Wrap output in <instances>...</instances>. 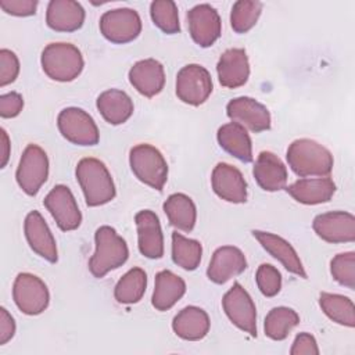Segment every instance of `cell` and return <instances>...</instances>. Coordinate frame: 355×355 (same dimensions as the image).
<instances>
[{
    "label": "cell",
    "instance_id": "cell-1",
    "mask_svg": "<svg viewBox=\"0 0 355 355\" xmlns=\"http://www.w3.org/2000/svg\"><path fill=\"white\" fill-rule=\"evenodd\" d=\"M287 162L300 178H324L333 171L331 153L312 139H297L287 148Z\"/></svg>",
    "mask_w": 355,
    "mask_h": 355
},
{
    "label": "cell",
    "instance_id": "cell-2",
    "mask_svg": "<svg viewBox=\"0 0 355 355\" xmlns=\"http://www.w3.org/2000/svg\"><path fill=\"white\" fill-rule=\"evenodd\" d=\"M76 180L89 207H100L114 200L115 184L104 162L97 158H82L76 165Z\"/></svg>",
    "mask_w": 355,
    "mask_h": 355
},
{
    "label": "cell",
    "instance_id": "cell-3",
    "mask_svg": "<svg viewBox=\"0 0 355 355\" xmlns=\"http://www.w3.org/2000/svg\"><path fill=\"white\" fill-rule=\"evenodd\" d=\"M96 251L89 261L90 273L101 279L110 270L122 266L128 257L129 250L126 241L111 226H100L94 234Z\"/></svg>",
    "mask_w": 355,
    "mask_h": 355
},
{
    "label": "cell",
    "instance_id": "cell-4",
    "mask_svg": "<svg viewBox=\"0 0 355 355\" xmlns=\"http://www.w3.org/2000/svg\"><path fill=\"white\" fill-rule=\"evenodd\" d=\"M43 72L53 80L71 82L76 79L85 65L80 50L72 43H50L40 57Z\"/></svg>",
    "mask_w": 355,
    "mask_h": 355
},
{
    "label": "cell",
    "instance_id": "cell-5",
    "mask_svg": "<svg viewBox=\"0 0 355 355\" xmlns=\"http://www.w3.org/2000/svg\"><path fill=\"white\" fill-rule=\"evenodd\" d=\"M129 164L133 175L144 184L161 191L168 179V164L158 148L151 144H137L130 148Z\"/></svg>",
    "mask_w": 355,
    "mask_h": 355
},
{
    "label": "cell",
    "instance_id": "cell-6",
    "mask_svg": "<svg viewBox=\"0 0 355 355\" xmlns=\"http://www.w3.org/2000/svg\"><path fill=\"white\" fill-rule=\"evenodd\" d=\"M49 176V158L46 151L37 144H28L24 150L15 179L22 191L28 196H36Z\"/></svg>",
    "mask_w": 355,
    "mask_h": 355
},
{
    "label": "cell",
    "instance_id": "cell-7",
    "mask_svg": "<svg viewBox=\"0 0 355 355\" xmlns=\"http://www.w3.org/2000/svg\"><path fill=\"white\" fill-rule=\"evenodd\" d=\"M57 126L64 139L76 146H96L100 140L94 119L82 108H64L57 116Z\"/></svg>",
    "mask_w": 355,
    "mask_h": 355
},
{
    "label": "cell",
    "instance_id": "cell-8",
    "mask_svg": "<svg viewBox=\"0 0 355 355\" xmlns=\"http://www.w3.org/2000/svg\"><path fill=\"white\" fill-rule=\"evenodd\" d=\"M12 300L22 313L35 316L40 315L49 306L50 294L40 277L22 272L14 280Z\"/></svg>",
    "mask_w": 355,
    "mask_h": 355
},
{
    "label": "cell",
    "instance_id": "cell-9",
    "mask_svg": "<svg viewBox=\"0 0 355 355\" xmlns=\"http://www.w3.org/2000/svg\"><path fill=\"white\" fill-rule=\"evenodd\" d=\"M212 78L198 64L184 65L176 75V96L189 105H201L212 93Z\"/></svg>",
    "mask_w": 355,
    "mask_h": 355
},
{
    "label": "cell",
    "instance_id": "cell-10",
    "mask_svg": "<svg viewBox=\"0 0 355 355\" xmlns=\"http://www.w3.org/2000/svg\"><path fill=\"white\" fill-rule=\"evenodd\" d=\"M222 306L229 320L248 333L251 337H257V309L252 298L244 290L240 283H234L223 295Z\"/></svg>",
    "mask_w": 355,
    "mask_h": 355
},
{
    "label": "cell",
    "instance_id": "cell-11",
    "mask_svg": "<svg viewBox=\"0 0 355 355\" xmlns=\"http://www.w3.org/2000/svg\"><path fill=\"white\" fill-rule=\"evenodd\" d=\"M100 32L111 43H129L141 32L140 15L133 8L105 11L100 18Z\"/></svg>",
    "mask_w": 355,
    "mask_h": 355
},
{
    "label": "cell",
    "instance_id": "cell-12",
    "mask_svg": "<svg viewBox=\"0 0 355 355\" xmlns=\"http://www.w3.org/2000/svg\"><path fill=\"white\" fill-rule=\"evenodd\" d=\"M43 205L62 232H71L80 226L82 214L69 187L64 184L54 186L44 197Z\"/></svg>",
    "mask_w": 355,
    "mask_h": 355
},
{
    "label": "cell",
    "instance_id": "cell-13",
    "mask_svg": "<svg viewBox=\"0 0 355 355\" xmlns=\"http://www.w3.org/2000/svg\"><path fill=\"white\" fill-rule=\"evenodd\" d=\"M187 24L191 39L200 47H211L222 32L220 17L209 4L194 6L187 12Z\"/></svg>",
    "mask_w": 355,
    "mask_h": 355
},
{
    "label": "cell",
    "instance_id": "cell-14",
    "mask_svg": "<svg viewBox=\"0 0 355 355\" xmlns=\"http://www.w3.org/2000/svg\"><path fill=\"white\" fill-rule=\"evenodd\" d=\"M315 233L324 241L352 243L355 240V216L345 211H331L315 216L312 222Z\"/></svg>",
    "mask_w": 355,
    "mask_h": 355
},
{
    "label": "cell",
    "instance_id": "cell-15",
    "mask_svg": "<svg viewBox=\"0 0 355 355\" xmlns=\"http://www.w3.org/2000/svg\"><path fill=\"white\" fill-rule=\"evenodd\" d=\"M226 114L243 128L259 133L270 128V112L269 110L251 97H236L226 105Z\"/></svg>",
    "mask_w": 355,
    "mask_h": 355
},
{
    "label": "cell",
    "instance_id": "cell-16",
    "mask_svg": "<svg viewBox=\"0 0 355 355\" xmlns=\"http://www.w3.org/2000/svg\"><path fill=\"white\" fill-rule=\"evenodd\" d=\"M211 184L215 194L233 204L247 201V183L243 173L233 165L219 162L211 175Z\"/></svg>",
    "mask_w": 355,
    "mask_h": 355
},
{
    "label": "cell",
    "instance_id": "cell-17",
    "mask_svg": "<svg viewBox=\"0 0 355 355\" xmlns=\"http://www.w3.org/2000/svg\"><path fill=\"white\" fill-rule=\"evenodd\" d=\"M24 232L29 247L39 257L55 263L58 259L55 239L39 211H31L24 223Z\"/></svg>",
    "mask_w": 355,
    "mask_h": 355
},
{
    "label": "cell",
    "instance_id": "cell-18",
    "mask_svg": "<svg viewBox=\"0 0 355 355\" xmlns=\"http://www.w3.org/2000/svg\"><path fill=\"white\" fill-rule=\"evenodd\" d=\"M135 222L140 254L150 259H159L164 255V236L158 216L150 209H143L135 215Z\"/></svg>",
    "mask_w": 355,
    "mask_h": 355
},
{
    "label": "cell",
    "instance_id": "cell-19",
    "mask_svg": "<svg viewBox=\"0 0 355 355\" xmlns=\"http://www.w3.org/2000/svg\"><path fill=\"white\" fill-rule=\"evenodd\" d=\"M247 268V259L243 251L233 245H223L215 250L208 269L207 276L216 284H223L232 277L243 273Z\"/></svg>",
    "mask_w": 355,
    "mask_h": 355
},
{
    "label": "cell",
    "instance_id": "cell-20",
    "mask_svg": "<svg viewBox=\"0 0 355 355\" xmlns=\"http://www.w3.org/2000/svg\"><path fill=\"white\" fill-rule=\"evenodd\" d=\"M128 76L130 85L146 97H154L159 94L165 85L164 67L154 58L140 60L133 64Z\"/></svg>",
    "mask_w": 355,
    "mask_h": 355
},
{
    "label": "cell",
    "instance_id": "cell-21",
    "mask_svg": "<svg viewBox=\"0 0 355 355\" xmlns=\"http://www.w3.org/2000/svg\"><path fill=\"white\" fill-rule=\"evenodd\" d=\"M219 83L227 89H236L247 83L250 62L244 49H227L216 64Z\"/></svg>",
    "mask_w": 355,
    "mask_h": 355
},
{
    "label": "cell",
    "instance_id": "cell-22",
    "mask_svg": "<svg viewBox=\"0 0 355 355\" xmlns=\"http://www.w3.org/2000/svg\"><path fill=\"white\" fill-rule=\"evenodd\" d=\"M85 22V10L73 0H51L46 11V24L55 32H75Z\"/></svg>",
    "mask_w": 355,
    "mask_h": 355
},
{
    "label": "cell",
    "instance_id": "cell-23",
    "mask_svg": "<svg viewBox=\"0 0 355 355\" xmlns=\"http://www.w3.org/2000/svg\"><path fill=\"white\" fill-rule=\"evenodd\" d=\"M252 236L259 241V244L266 250V252H269L275 259H277L288 272L302 279H306V272L302 266V262L294 247L287 240L277 234L262 230H252Z\"/></svg>",
    "mask_w": 355,
    "mask_h": 355
},
{
    "label": "cell",
    "instance_id": "cell-24",
    "mask_svg": "<svg viewBox=\"0 0 355 355\" xmlns=\"http://www.w3.org/2000/svg\"><path fill=\"white\" fill-rule=\"evenodd\" d=\"M252 175L258 186L265 191H279L286 189L287 168L282 159L270 151H261L258 154Z\"/></svg>",
    "mask_w": 355,
    "mask_h": 355
},
{
    "label": "cell",
    "instance_id": "cell-25",
    "mask_svg": "<svg viewBox=\"0 0 355 355\" xmlns=\"http://www.w3.org/2000/svg\"><path fill=\"white\" fill-rule=\"evenodd\" d=\"M286 191L297 202L305 205H316L331 200L336 193V184L329 176L302 178L286 187Z\"/></svg>",
    "mask_w": 355,
    "mask_h": 355
},
{
    "label": "cell",
    "instance_id": "cell-26",
    "mask_svg": "<svg viewBox=\"0 0 355 355\" xmlns=\"http://www.w3.org/2000/svg\"><path fill=\"white\" fill-rule=\"evenodd\" d=\"M208 313L194 305H189L179 311L172 320V329L178 337L187 341H198L209 331Z\"/></svg>",
    "mask_w": 355,
    "mask_h": 355
},
{
    "label": "cell",
    "instance_id": "cell-27",
    "mask_svg": "<svg viewBox=\"0 0 355 355\" xmlns=\"http://www.w3.org/2000/svg\"><path fill=\"white\" fill-rule=\"evenodd\" d=\"M186 293L184 280L171 270H161L155 275V284L151 304L157 311L171 309Z\"/></svg>",
    "mask_w": 355,
    "mask_h": 355
},
{
    "label": "cell",
    "instance_id": "cell-28",
    "mask_svg": "<svg viewBox=\"0 0 355 355\" xmlns=\"http://www.w3.org/2000/svg\"><path fill=\"white\" fill-rule=\"evenodd\" d=\"M216 139L219 146L236 157L237 159L248 164L252 161V144L245 128L236 122H229L218 129Z\"/></svg>",
    "mask_w": 355,
    "mask_h": 355
},
{
    "label": "cell",
    "instance_id": "cell-29",
    "mask_svg": "<svg viewBox=\"0 0 355 355\" xmlns=\"http://www.w3.org/2000/svg\"><path fill=\"white\" fill-rule=\"evenodd\" d=\"M96 105L101 116L111 125H121L133 114L132 98L118 89H108L103 92L97 97Z\"/></svg>",
    "mask_w": 355,
    "mask_h": 355
},
{
    "label": "cell",
    "instance_id": "cell-30",
    "mask_svg": "<svg viewBox=\"0 0 355 355\" xmlns=\"http://www.w3.org/2000/svg\"><path fill=\"white\" fill-rule=\"evenodd\" d=\"M162 208L165 215L168 216L169 223L175 229L186 233L193 230L197 219V209L189 196L183 193L171 194L164 202Z\"/></svg>",
    "mask_w": 355,
    "mask_h": 355
},
{
    "label": "cell",
    "instance_id": "cell-31",
    "mask_svg": "<svg viewBox=\"0 0 355 355\" xmlns=\"http://www.w3.org/2000/svg\"><path fill=\"white\" fill-rule=\"evenodd\" d=\"M146 287V272L141 268H132L118 280L114 288V297L119 304H136L143 298Z\"/></svg>",
    "mask_w": 355,
    "mask_h": 355
},
{
    "label": "cell",
    "instance_id": "cell-32",
    "mask_svg": "<svg viewBox=\"0 0 355 355\" xmlns=\"http://www.w3.org/2000/svg\"><path fill=\"white\" fill-rule=\"evenodd\" d=\"M319 305L324 315L333 322L347 327L355 326V306L348 297L341 294L320 293Z\"/></svg>",
    "mask_w": 355,
    "mask_h": 355
},
{
    "label": "cell",
    "instance_id": "cell-33",
    "mask_svg": "<svg viewBox=\"0 0 355 355\" xmlns=\"http://www.w3.org/2000/svg\"><path fill=\"white\" fill-rule=\"evenodd\" d=\"M300 323L298 313L287 306H276L272 308L263 323L265 336L275 341L284 340L288 333Z\"/></svg>",
    "mask_w": 355,
    "mask_h": 355
},
{
    "label": "cell",
    "instance_id": "cell-34",
    "mask_svg": "<svg viewBox=\"0 0 355 355\" xmlns=\"http://www.w3.org/2000/svg\"><path fill=\"white\" fill-rule=\"evenodd\" d=\"M202 247L201 243L193 239H187L183 234L172 233V259L184 270H194L201 262Z\"/></svg>",
    "mask_w": 355,
    "mask_h": 355
},
{
    "label": "cell",
    "instance_id": "cell-35",
    "mask_svg": "<svg viewBox=\"0 0 355 355\" xmlns=\"http://www.w3.org/2000/svg\"><path fill=\"white\" fill-rule=\"evenodd\" d=\"M262 11V3L254 0H239L233 4L230 12V25L234 32L245 33L258 21Z\"/></svg>",
    "mask_w": 355,
    "mask_h": 355
},
{
    "label": "cell",
    "instance_id": "cell-36",
    "mask_svg": "<svg viewBox=\"0 0 355 355\" xmlns=\"http://www.w3.org/2000/svg\"><path fill=\"white\" fill-rule=\"evenodd\" d=\"M151 19L164 33L173 35L180 31L179 12L175 1L172 0H155L150 4Z\"/></svg>",
    "mask_w": 355,
    "mask_h": 355
},
{
    "label": "cell",
    "instance_id": "cell-37",
    "mask_svg": "<svg viewBox=\"0 0 355 355\" xmlns=\"http://www.w3.org/2000/svg\"><path fill=\"white\" fill-rule=\"evenodd\" d=\"M330 272L333 279L341 286L354 290L355 288V252L337 254L330 262Z\"/></svg>",
    "mask_w": 355,
    "mask_h": 355
},
{
    "label": "cell",
    "instance_id": "cell-38",
    "mask_svg": "<svg viewBox=\"0 0 355 355\" xmlns=\"http://www.w3.org/2000/svg\"><path fill=\"white\" fill-rule=\"evenodd\" d=\"M255 280L259 291L265 297H275L282 288V275L270 263H262L258 266Z\"/></svg>",
    "mask_w": 355,
    "mask_h": 355
},
{
    "label": "cell",
    "instance_id": "cell-39",
    "mask_svg": "<svg viewBox=\"0 0 355 355\" xmlns=\"http://www.w3.org/2000/svg\"><path fill=\"white\" fill-rule=\"evenodd\" d=\"M19 73V60L17 54L8 49L0 50V86L12 83Z\"/></svg>",
    "mask_w": 355,
    "mask_h": 355
},
{
    "label": "cell",
    "instance_id": "cell-40",
    "mask_svg": "<svg viewBox=\"0 0 355 355\" xmlns=\"http://www.w3.org/2000/svg\"><path fill=\"white\" fill-rule=\"evenodd\" d=\"M0 7L4 12L14 17L35 15L37 1L36 0H0Z\"/></svg>",
    "mask_w": 355,
    "mask_h": 355
},
{
    "label": "cell",
    "instance_id": "cell-41",
    "mask_svg": "<svg viewBox=\"0 0 355 355\" xmlns=\"http://www.w3.org/2000/svg\"><path fill=\"white\" fill-rule=\"evenodd\" d=\"M24 108V98L17 92H10L0 96V116L14 118Z\"/></svg>",
    "mask_w": 355,
    "mask_h": 355
},
{
    "label": "cell",
    "instance_id": "cell-42",
    "mask_svg": "<svg viewBox=\"0 0 355 355\" xmlns=\"http://www.w3.org/2000/svg\"><path fill=\"white\" fill-rule=\"evenodd\" d=\"M291 355H319L316 340L309 333H300L290 349Z\"/></svg>",
    "mask_w": 355,
    "mask_h": 355
},
{
    "label": "cell",
    "instance_id": "cell-43",
    "mask_svg": "<svg viewBox=\"0 0 355 355\" xmlns=\"http://www.w3.org/2000/svg\"><path fill=\"white\" fill-rule=\"evenodd\" d=\"M15 334V322L14 318L8 313V311L1 306L0 308V345L7 344Z\"/></svg>",
    "mask_w": 355,
    "mask_h": 355
},
{
    "label": "cell",
    "instance_id": "cell-44",
    "mask_svg": "<svg viewBox=\"0 0 355 355\" xmlns=\"http://www.w3.org/2000/svg\"><path fill=\"white\" fill-rule=\"evenodd\" d=\"M10 150H11V141L6 132V129H0V168H4L10 158Z\"/></svg>",
    "mask_w": 355,
    "mask_h": 355
}]
</instances>
